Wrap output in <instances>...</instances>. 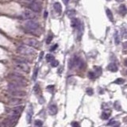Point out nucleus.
<instances>
[{
  "mask_svg": "<svg viewBox=\"0 0 127 127\" xmlns=\"http://www.w3.org/2000/svg\"><path fill=\"white\" fill-rule=\"evenodd\" d=\"M10 78L11 79V80L13 83H15L17 84H19L22 87L26 85V79L24 78L23 76H20V75L17 74V73H12L9 76Z\"/></svg>",
  "mask_w": 127,
  "mask_h": 127,
  "instance_id": "f257e3e1",
  "label": "nucleus"
},
{
  "mask_svg": "<svg viewBox=\"0 0 127 127\" xmlns=\"http://www.w3.org/2000/svg\"><path fill=\"white\" fill-rule=\"evenodd\" d=\"M17 50L19 53L22 55H26V56H31L35 53V50L33 49H32L31 47L29 46H25V45H21L19 46Z\"/></svg>",
  "mask_w": 127,
  "mask_h": 127,
  "instance_id": "f03ea898",
  "label": "nucleus"
},
{
  "mask_svg": "<svg viewBox=\"0 0 127 127\" xmlns=\"http://www.w3.org/2000/svg\"><path fill=\"white\" fill-rule=\"evenodd\" d=\"M26 27L29 29V31L34 32L39 29L40 26H39L38 22H37L35 21H32V20H29V21H28L26 23Z\"/></svg>",
  "mask_w": 127,
  "mask_h": 127,
  "instance_id": "7ed1b4c3",
  "label": "nucleus"
},
{
  "mask_svg": "<svg viewBox=\"0 0 127 127\" xmlns=\"http://www.w3.org/2000/svg\"><path fill=\"white\" fill-rule=\"evenodd\" d=\"M16 70L22 72H28L29 71V66L27 65L26 63H19V62H16L15 65H14Z\"/></svg>",
  "mask_w": 127,
  "mask_h": 127,
  "instance_id": "20e7f679",
  "label": "nucleus"
},
{
  "mask_svg": "<svg viewBox=\"0 0 127 127\" xmlns=\"http://www.w3.org/2000/svg\"><path fill=\"white\" fill-rule=\"evenodd\" d=\"M29 9H30V11H32L33 12L39 13V12H41V6L38 2L33 1L30 4H29Z\"/></svg>",
  "mask_w": 127,
  "mask_h": 127,
  "instance_id": "39448f33",
  "label": "nucleus"
},
{
  "mask_svg": "<svg viewBox=\"0 0 127 127\" xmlns=\"http://www.w3.org/2000/svg\"><path fill=\"white\" fill-rule=\"evenodd\" d=\"M22 17L25 18V19H27V20H32L35 18V14L32 11H29V10H26V11H25L23 12V14H22Z\"/></svg>",
  "mask_w": 127,
  "mask_h": 127,
  "instance_id": "423d86ee",
  "label": "nucleus"
},
{
  "mask_svg": "<svg viewBox=\"0 0 127 127\" xmlns=\"http://www.w3.org/2000/svg\"><path fill=\"white\" fill-rule=\"evenodd\" d=\"M22 110H23V106H17V107L14 108L13 110H11V112H10V115H11V116H17V117H18L20 114H21Z\"/></svg>",
  "mask_w": 127,
  "mask_h": 127,
  "instance_id": "0eeeda50",
  "label": "nucleus"
},
{
  "mask_svg": "<svg viewBox=\"0 0 127 127\" xmlns=\"http://www.w3.org/2000/svg\"><path fill=\"white\" fill-rule=\"evenodd\" d=\"M71 25H72V27H73L74 29H79V30H80V29H82V27H83L82 23L78 18H72V19Z\"/></svg>",
  "mask_w": 127,
  "mask_h": 127,
  "instance_id": "6e6552de",
  "label": "nucleus"
},
{
  "mask_svg": "<svg viewBox=\"0 0 127 127\" xmlns=\"http://www.w3.org/2000/svg\"><path fill=\"white\" fill-rule=\"evenodd\" d=\"M26 44H28L29 46L33 47V48H37V49H38L40 46L39 41L36 39H28L27 41H26Z\"/></svg>",
  "mask_w": 127,
  "mask_h": 127,
  "instance_id": "1a4fd4ad",
  "label": "nucleus"
},
{
  "mask_svg": "<svg viewBox=\"0 0 127 127\" xmlns=\"http://www.w3.org/2000/svg\"><path fill=\"white\" fill-rule=\"evenodd\" d=\"M11 92V95H13L14 97H23L26 94V93L23 91H21V90H18V91H10Z\"/></svg>",
  "mask_w": 127,
  "mask_h": 127,
  "instance_id": "9d476101",
  "label": "nucleus"
},
{
  "mask_svg": "<svg viewBox=\"0 0 127 127\" xmlns=\"http://www.w3.org/2000/svg\"><path fill=\"white\" fill-rule=\"evenodd\" d=\"M49 114H51V115H55V114L57 113V106L55 105V104H53V105H51L49 106Z\"/></svg>",
  "mask_w": 127,
  "mask_h": 127,
  "instance_id": "9b49d317",
  "label": "nucleus"
},
{
  "mask_svg": "<svg viewBox=\"0 0 127 127\" xmlns=\"http://www.w3.org/2000/svg\"><path fill=\"white\" fill-rule=\"evenodd\" d=\"M53 8L57 14H61L62 11V6L60 2H55L53 4Z\"/></svg>",
  "mask_w": 127,
  "mask_h": 127,
  "instance_id": "f8f14e48",
  "label": "nucleus"
},
{
  "mask_svg": "<svg viewBox=\"0 0 127 127\" xmlns=\"http://www.w3.org/2000/svg\"><path fill=\"white\" fill-rule=\"evenodd\" d=\"M22 103V100H20V99H17V98H15V99H11V100H10V102H9V103L11 104V106H18V105H20Z\"/></svg>",
  "mask_w": 127,
  "mask_h": 127,
  "instance_id": "ddd939ff",
  "label": "nucleus"
},
{
  "mask_svg": "<svg viewBox=\"0 0 127 127\" xmlns=\"http://www.w3.org/2000/svg\"><path fill=\"white\" fill-rule=\"evenodd\" d=\"M107 69L109 71L112 72H116L118 71V66L116 65V64L114 63H110L107 66Z\"/></svg>",
  "mask_w": 127,
  "mask_h": 127,
  "instance_id": "4468645a",
  "label": "nucleus"
},
{
  "mask_svg": "<svg viewBox=\"0 0 127 127\" xmlns=\"http://www.w3.org/2000/svg\"><path fill=\"white\" fill-rule=\"evenodd\" d=\"M119 12H120V14L123 16H125L127 14V8L125 5H121V6H119Z\"/></svg>",
  "mask_w": 127,
  "mask_h": 127,
  "instance_id": "2eb2a0df",
  "label": "nucleus"
},
{
  "mask_svg": "<svg viewBox=\"0 0 127 127\" xmlns=\"http://www.w3.org/2000/svg\"><path fill=\"white\" fill-rule=\"evenodd\" d=\"M114 41H115V43L117 44H118L120 43V40H121V37H120V34L118 31H115V33H114Z\"/></svg>",
  "mask_w": 127,
  "mask_h": 127,
  "instance_id": "dca6fc26",
  "label": "nucleus"
},
{
  "mask_svg": "<svg viewBox=\"0 0 127 127\" xmlns=\"http://www.w3.org/2000/svg\"><path fill=\"white\" fill-rule=\"evenodd\" d=\"M106 15H107L108 19H109L110 22H114V16H113V14H112L111 11H110V9H106Z\"/></svg>",
  "mask_w": 127,
  "mask_h": 127,
  "instance_id": "f3484780",
  "label": "nucleus"
},
{
  "mask_svg": "<svg viewBox=\"0 0 127 127\" xmlns=\"http://www.w3.org/2000/svg\"><path fill=\"white\" fill-rule=\"evenodd\" d=\"M110 111H104L103 112V114H102L101 115V118L104 119V120H106V119H108L110 117Z\"/></svg>",
  "mask_w": 127,
  "mask_h": 127,
  "instance_id": "a211bd4d",
  "label": "nucleus"
},
{
  "mask_svg": "<svg viewBox=\"0 0 127 127\" xmlns=\"http://www.w3.org/2000/svg\"><path fill=\"white\" fill-rule=\"evenodd\" d=\"M66 14H67V16H68V18H72L75 16V14H76V11H74V10H69V11H67Z\"/></svg>",
  "mask_w": 127,
  "mask_h": 127,
  "instance_id": "6ab92c4d",
  "label": "nucleus"
},
{
  "mask_svg": "<svg viewBox=\"0 0 127 127\" xmlns=\"http://www.w3.org/2000/svg\"><path fill=\"white\" fill-rule=\"evenodd\" d=\"M32 115H33V112H32V110H30V111L29 110L28 113H27V114H26V120H27V122H28V123L31 122Z\"/></svg>",
  "mask_w": 127,
  "mask_h": 127,
  "instance_id": "aec40b11",
  "label": "nucleus"
},
{
  "mask_svg": "<svg viewBox=\"0 0 127 127\" xmlns=\"http://www.w3.org/2000/svg\"><path fill=\"white\" fill-rule=\"evenodd\" d=\"M54 60H55L54 56L52 54H48L46 56V61L48 62H50V63H51V62L53 61H54Z\"/></svg>",
  "mask_w": 127,
  "mask_h": 127,
  "instance_id": "412c9836",
  "label": "nucleus"
},
{
  "mask_svg": "<svg viewBox=\"0 0 127 127\" xmlns=\"http://www.w3.org/2000/svg\"><path fill=\"white\" fill-rule=\"evenodd\" d=\"M53 33H49L48 37H47V39H46V44H50L51 41H52V40H53Z\"/></svg>",
  "mask_w": 127,
  "mask_h": 127,
  "instance_id": "4be33fe9",
  "label": "nucleus"
},
{
  "mask_svg": "<svg viewBox=\"0 0 127 127\" xmlns=\"http://www.w3.org/2000/svg\"><path fill=\"white\" fill-rule=\"evenodd\" d=\"M34 91H35V93L37 94H39L41 93V88H40L38 84H36V85L34 86Z\"/></svg>",
  "mask_w": 127,
  "mask_h": 127,
  "instance_id": "5701e85b",
  "label": "nucleus"
},
{
  "mask_svg": "<svg viewBox=\"0 0 127 127\" xmlns=\"http://www.w3.org/2000/svg\"><path fill=\"white\" fill-rule=\"evenodd\" d=\"M58 65H59V61H56V60H54V61L51 62V66L53 67V68H56V67H57Z\"/></svg>",
  "mask_w": 127,
  "mask_h": 127,
  "instance_id": "b1692460",
  "label": "nucleus"
},
{
  "mask_svg": "<svg viewBox=\"0 0 127 127\" xmlns=\"http://www.w3.org/2000/svg\"><path fill=\"white\" fill-rule=\"evenodd\" d=\"M124 82H125V80H124L123 79L118 78V79H117L114 82V83H117V84H122V83H124Z\"/></svg>",
  "mask_w": 127,
  "mask_h": 127,
  "instance_id": "393cba45",
  "label": "nucleus"
},
{
  "mask_svg": "<svg viewBox=\"0 0 127 127\" xmlns=\"http://www.w3.org/2000/svg\"><path fill=\"white\" fill-rule=\"evenodd\" d=\"M88 77L90 78L91 79H93L96 77V74L93 72H88Z\"/></svg>",
  "mask_w": 127,
  "mask_h": 127,
  "instance_id": "a878e982",
  "label": "nucleus"
},
{
  "mask_svg": "<svg viewBox=\"0 0 127 127\" xmlns=\"http://www.w3.org/2000/svg\"><path fill=\"white\" fill-rule=\"evenodd\" d=\"M37 73H38V68H36L34 69V72L33 75V80H36V79L37 77Z\"/></svg>",
  "mask_w": 127,
  "mask_h": 127,
  "instance_id": "bb28decb",
  "label": "nucleus"
},
{
  "mask_svg": "<svg viewBox=\"0 0 127 127\" xmlns=\"http://www.w3.org/2000/svg\"><path fill=\"white\" fill-rule=\"evenodd\" d=\"M94 70H95V74L97 75H100L102 73V68L100 67H94Z\"/></svg>",
  "mask_w": 127,
  "mask_h": 127,
  "instance_id": "cd10ccee",
  "label": "nucleus"
},
{
  "mask_svg": "<svg viewBox=\"0 0 127 127\" xmlns=\"http://www.w3.org/2000/svg\"><path fill=\"white\" fill-rule=\"evenodd\" d=\"M122 35L126 39H127V27L122 28Z\"/></svg>",
  "mask_w": 127,
  "mask_h": 127,
  "instance_id": "c85d7f7f",
  "label": "nucleus"
},
{
  "mask_svg": "<svg viewBox=\"0 0 127 127\" xmlns=\"http://www.w3.org/2000/svg\"><path fill=\"white\" fill-rule=\"evenodd\" d=\"M35 126L37 127H41L42 126V121L41 120H36L35 121Z\"/></svg>",
  "mask_w": 127,
  "mask_h": 127,
  "instance_id": "c756f323",
  "label": "nucleus"
},
{
  "mask_svg": "<svg viewBox=\"0 0 127 127\" xmlns=\"http://www.w3.org/2000/svg\"><path fill=\"white\" fill-rule=\"evenodd\" d=\"M47 90L51 92V93H53V90H54V86L53 85H49L47 87Z\"/></svg>",
  "mask_w": 127,
  "mask_h": 127,
  "instance_id": "7c9ffc66",
  "label": "nucleus"
},
{
  "mask_svg": "<svg viewBox=\"0 0 127 127\" xmlns=\"http://www.w3.org/2000/svg\"><path fill=\"white\" fill-rule=\"evenodd\" d=\"M87 93H88V94H89V95H92V94H93V93H94L93 89L88 88V89H87Z\"/></svg>",
  "mask_w": 127,
  "mask_h": 127,
  "instance_id": "2f4dec72",
  "label": "nucleus"
},
{
  "mask_svg": "<svg viewBox=\"0 0 127 127\" xmlns=\"http://www.w3.org/2000/svg\"><path fill=\"white\" fill-rule=\"evenodd\" d=\"M114 107H115L118 110H121V106L119 105V103L118 102H116L115 103H114Z\"/></svg>",
  "mask_w": 127,
  "mask_h": 127,
  "instance_id": "473e14b6",
  "label": "nucleus"
},
{
  "mask_svg": "<svg viewBox=\"0 0 127 127\" xmlns=\"http://www.w3.org/2000/svg\"><path fill=\"white\" fill-rule=\"evenodd\" d=\"M72 127H80V126H79V124L77 121H73L72 123Z\"/></svg>",
  "mask_w": 127,
  "mask_h": 127,
  "instance_id": "72a5a7b5",
  "label": "nucleus"
},
{
  "mask_svg": "<svg viewBox=\"0 0 127 127\" xmlns=\"http://www.w3.org/2000/svg\"><path fill=\"white\" fill-rule=\"evenodd\" d=\"M57 47H58V44H54V45L50 49V51H54V50H56V49H57Z\"/></svg>",
  "mask_w": 127,
  "mask_h": 127,
  "instance_id": "f704fd0d",
  "label": "nucleus"
},
{
  "mask_svg": "<svg viewBox=\"0 0 127 127\" xmlns=\"http://www.w3.org/2000/svg\"><path fill=\"white\" fill-rule=\"evenodd\" d=\"M123 48L124 49H127V41L124 42V43H123Z\"/></svg>",
  "mask_w": 127,
  "mask_h": 127,
  "instance_id": "c9c22d12",
  "label": "nucleus"
},
{
  "mask_svg": "<svg viewBox=\"0 0 127 127\" xmlns=\"http://www.w3.org/2000/svg\"><path fill=\"white\" fill-rule=\"evenodd\" d=\"M62 1H63V2H64V4H65V5H67V4H68V3L69 0H62Z\"/></svg>",
  "mask_w": 127,
  "mask_h": 127,
  "instance_id": "e433bc0d",
  "label": "nucleus"
},
{
  "mask_svg": "<svg viewBox=\"0 0 127 127\" xmlns=\"http://www.w3.org/2000/svg\"><path fill=\"white\" fill-rule=\"evenodd\" d=\"M43 55H44V53H43V52H41V54H40V58H39V60H40V61H41V60L42 56H43Z\"/></svg>",
  "mask_w": 127,
  "mask_h": 127,
  "instance_id": "4c0bfd02",
  "label": "nucleus"
},
{
  "mask_svg": "<svg viewBox=\"0 0 127 127\" xmlns=\"http://www.w3.org/2000/svg\"><path fill=\"white\" fill-rule=\"evenodd\" d=\"M124 63H125V65L127 66V59L125 60V61H124Z\"/></svg>",
  "mask_w": 127,
  "mask_h": 127,
  "instance_id": "58836bf2",
  "label": "nucleus"
},
{
  "mask_svg": "<svg viewBox=\"0 0 127 127\" xmlns=\"http://www.w3.org/2000/svg\"><path fill=\"white\" fill-rule=\"evenodd\" d=\"M47 16V12H44V18H46Z\"/></svg>",
  "mask_w": 127,
  "mask_h": 127,
  "instance_id": "ea45409f",
  "label": "nucleus"
},
{
  "mask_svg": "<svg viewBox=\"0 0 127 127\" xmlns=\"http://www.w3.org/2000/svg\"><path fill=\"white\" fill-rule=\"evenodd\" d=\"M0 127H4V126H2V124H0Z\"/></svg>",
  "mask_w": 127,
  "mask_h": 127,
  "instance_id": "a19ab883",
  "label": "nucleus"
},
{
  "mask_svg": "<svg viewBox=\"0 0 127 127\" xmlns=\"http://www.w3.org/2000/svg\"><path fill=\"white\" fill-rule=\"evenodd\" d=\"M117 1H118V2H121L122 0H117Z\"/></svg>",
  "mask_w": 127,
  "mask_h": 127,
  "instance_id": "79ce46f5",
  "label": "nucleus"
},
{
  "mask_svg": "<svg viewBox=\"0 0 127 127\" xmlns=\"http://www.w3.org/2000/svg\"><path fill=\"white\" fill-rule=\"evenodd\" d=\"M108 1H110V0H108Z\"/></svg>",
  "mask_w": 127,
  "mask_h": 127,
  "instance_id": "37998d69",
  "label": "nucleus"
},
{
  "mask_svg": "<svg viewBox=\"0 0 127 127\" xmlns=\"http://www.w3.org/2000/svg\"><path fill=\"white\" fill-rule=\"evenodd\" d=\"M126 73H127V72H126Z\"/></svg>",
  "mask_w": 127,
  "mask_h": 127,
  "instance_id": "c03bdc74",
  "label": "nucleus"
}]
</instances>
